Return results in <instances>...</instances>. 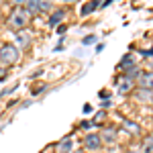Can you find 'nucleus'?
<instances>
[{
	"label": "nucleus",
	"mask_w": 153,
	"mask_h": 153,
	"mask_svg": "<svg viewBox=\"0 0 153 153\" xmlns=\"http://www.w3.org/2000/svg\"><path fill=\"white\" fill-rule=\"evenodd\" d=\"M0 61L4 63H16L19 61V49L10 45V43H4L0 47Z\"/></svg>",
	"instance_id": "obj_2"
},
{
	"label": "nucleus",
	"mask_w": 153,
	"mask_h": 153,
	"mask_svg": "<svg viewBox=\"0 0 153 153\" xmlns=\"http://www.w3.org/2000/svg\"><path fill=\"white\" fill-rule=\"evenodd\" d=\"M63 2H80V0H63Z\"/></svg>",
	"instance_id": "obj_22"
},
{
	"label": "nucleus",
	"mask_w": 153,
	"mask_h": 153,
	"mask_svg": "<svg viewBox=\"0 0 153 153\" xmlns=\"http://www.w3.org/2000/svg\"><path fill=\"white\" fill-rule=\"evenodd\" d=\"M4 78H6V71H4L2 68H0V80H4Z\"/></svg>",
	"instance_id": "obj_20"
},
{
	"label": "nucleus",
	"mask_w": 153,
	"mask_h": 153,
	"mask_svg": "<svg viewBox=\"0 0 153 153\" xmlns=\"http://www.w3.org/2000/svg\"><path fill=\"white\" fill-rule=\"evenodd\" d=\"M125 76H127V78H131V80H135V78L139 80V76H141V70L135 65V68H131L129 71H125Z\"/></svg>",
	"instance_id": "obj_14"
},
{
	"label": "nucleus",
	"mask_w": 153,
	"mask_h": 153,
	"mask_svg": "<svg viewBox=\"0 0 153 153\" xmlns=\"http://www.w3.org/2000/svg\"><path fill=\"white\" fill-rule=\"evenodd\" d=\"M16 43H19V45H23V47H27V45L31 43V37L27 35L25 31H21V33H16Z\"/></svg>",
	"instance_id": "obj_12"
},
{
	"label": "nucleus",
	"mask_w": 153,
	"mask_h": 153,
	"mask_svg": "<svg viewBox=\"0 0 153 153\" xmlns=\"http://www.w3.org/2000/svg\"><path fill=\"white\" fill-rule=\"evenodd\" d=\"M27 23H29V14H27V10H25V8H16V10H14L10 16H8V21H6V25L10 27L14 33H21V31H25Z\"/></svg>",
	"instance_id": "obj_1"
},
{
	"label": "nucleus",
	"mask_w": 153,
	"mask_h": 153,
	"mask_svg": "<svg viewBox=\"0 0 153 153\" xmlns=\"http://www.w3.org/2000/svg\"><path fill=\"white\" fill-rule=\"evenodd\" d=\"M14 6H19V8H25V4H27V0H10Z\"/></svg>",
	"instance_id": "obj_17"
},
{
	"label": "nucleus",
	"mask_w": 153,
	"mask_h": 153,
	"mask_svg": "<svg viewBox=\"0 0 153 153\" xmlns=\"http://www.w3.org/2000/svg\"><path fill=\"white\" fill-rule=\"evenodd\" d=\"M143 153H153V137H147L143 143Z\"/></svg>",
	"instance_id": "obj_15"
},
{
	"label": "nucleus",
	"mask_w": 153,
	"mask_h": 153,
	"mask_svg": "<svg viewBox=\"0 0 153 153\" xmlns=\"http://www.w3.org/2000/svg\"><path fill=\"white\" fill-rule=\"evenodd\" d=\"M133 86H135V80H131V78H127V76H123V78H118V80H117L118 94H129L131 90H133Z\"/></svg>",
	"instance_id": "obj_5"
},
{
	"label": "nucleus",
	"mask_w": 153,
	"mask_h": 153,
	"mask_svg": "<svg viewBox=\"0 0 153 153\" xmlns=\"http://www.w3.org/2000/svg\"><path fill=\"white\" fill-rule=\"evenodd\" d=\"M2 2H4V0H0V4H2Z\"/></svg>",
	"instance_id": "obj_24"
},
{
	"label": "nucleus",
	"mask_w": 153,
	"mask_h": 153,
	"mask_svg": "<svg viewBox=\"0 0 153 153\" xmlns=\"http://www.w3.org/2000/svg\"><path fill=\"white\" fill-rule=\"evenodd\" d=\"M63 19H65V10H63V8H59V10H55L51 16H49V25H51V27H55V25H59Z\"/></svg>",
	"instance_id": "obj_9"
},
{
	"label": "nucleus",
	"mask_w": 153,
	"mask_h": 153,
	"mask_svg": "<svg viewBox=\"0 0 153 153\" xmlns=\"http://www.w3.org/2000/svg\"><path fill=\"white\" fill-rule=\"evenodd\" d=\"M51 10V0H39V12Z\"/></svg>",
	"instance_id": "obj_16"
},
{
	"label": "nucleus",
	"mask_w": 153,
	"mask_h": 153,
	"mask_svg": "<svg viewBox=\"0 0 153 153\" xmlns=\"http://www.w3.org/2000/svg\"><path fill=\"white\" fill-rule=\"evenodd\" d=\"M82 143H84V149H88V151L102 149V137H100V133H88Z\"/></svg>",
	"instance_id": "obj_3"
},
{
	"label": "nucleus",
	"mask_w": 153,
	"mask_h": 153,
	"mask_svg": "<svg viewBox=\"0 0 153 153\" xmlns=\"http://www.w3.org/2000/svg\"><path fill=\"white\" fill-rule=\"evenodd\" d=\"M137 65V61H135V57L131 55V53H127L125 57H123V61H120V70L123 71H129L131 68H135Z\"/></svg>",
	"instance_id": "obj_8"
},
{
	"label": "nucleus",
	"mask_w": 153,
	"mask_h": 153,
	"mask_svg": "<svg viewBox=\"0 0 153 153\" xmlns=\"http://www.w3.org/2000/svg\"><path fill=\"white\" fill-rule=\"evenodd\" d=\"M125 125L129 127V131H131V133H139V127H137V125H133V123H125Z\"/></svg>",
	"instance_id": "obj_18"
},
{
	"label": "nucleus",
	"mask_w": 153,
	"mask_h": 153,
	"mask_svg": "<svg viewBox=\"0 0 153 153\" xmlns=\"http://www.w3.org/2000/svg\"><path fill=\"white\" fill-rule=\"evenodd\" d=\"M25 10H27V14H37L39 12V0H27Z\"/></svg>",
	"instance_id": "obj_10"
},
{
	"label": "nucleus",
	"mask_w": 153,
	"mask_h": 153,
	"mask_svg": "<svg viewBox=\"0 0 153 153\" xmlns=\"http://www.w3.org/2000/svg\"><path fill=\"white\" fill-rule=\"evenodd\" d=\"M137 84H139L141 90H149V92H153V71H141Z\"/></svg>",
	"instance_id": "obj_4"
},
{
	"label": "nucleus",
	"mask_w": 153,
	"mask_h": 153,
	"mask_svg": "<svg viewBox=\"0 0 153 153\" xmlns=\"http://www.w3.org/2000/svg\"><path fill=\"white\" fill-rule=\"evenodd\" d=\"M98 4H100V0H90L88 4H84V6H82V14L86 16V14H90V12H94Z\"/></svg>",
	"instance_id": "obj_11"
},
{
	"label": "nucleus",
	"mask_w": 153,
	"mask_h": 153,
	"mask_svg": "<svg viewBox=\"0 0 153 153\" xmlns=\"http://www.w3.org/2000/svg\"><path fill=\"white\" fill-rule=\"evenodd\" d=\"M55 151L57 153H71L74 151V139H71V137H65L63 141H59V145L55 147Z\"/></svg>",
	"instance_id": "obj_7"
},
{
	"label": "nucleus",
	"mask_w": 153,
	"mask_h": 153,
	"mask_svg": "<svg viewBox=\"0 0 153 153\" xmlns=\"http://www.w3.org/2000/svg\"><path fill=\"white\" fill-rule=\"evenodd\" d=\"M127 153H143V151H137V149H131V151H127Z\"/></svg>",
	"instance_id": "obj_21"
},
{
	"label": "nucleus",
	"mask_w": 153,
	"mask_h": 153,
	"mask_svg": "<svg viewBox=\"0 0 153 153\" xmlns=\"http://www.w3.org/2000/svg\"><path fill=\"white\" fill-rule=\"evenodd\" d=\"M137 98H139V100H143V102H149V100H153V94L149 92V90H141V88H139Z\"/></svg>",
	"instance_id": "obj_13"
},
{
	"label": "nucleus",
	"mask_w": 153,
	"mask_h": 153,
	"mask_svg": "<svg viewBox=\"0 0 153 153\" xmlns=\"http://www.w3.org/2000/svg\"><path fill=\"white\" fill-rule=\"evenodd\" d=\"M100 137H102V145H114L117 143V137H118V131L108 127V129H104L100 133Z\"/></svg>",
	"instance_id": "obj_6"
},
{
	"label": "nucleus",
	"mask_w": 153,
	"mask_h": 153,
	"mask_svg": "<svg viewBox=\"0 0 153 153\" xmlns=\"http://www.w3.org/2000/svg\"><path fill=\"white\" fill-rule=\"evenodd\" d=\"M71 153H84V151H71Z\"/></svg>",
	"instance_id": "obj_23"
},
{
	"label": "nucleus",
	"mask_w": 153,
	"mask_h": 153,
	"mask_svg": "<svg viewBox=\"0 0 153 153\" xmlns=\"http://www.w3.org/2000/svg\"><path fill=\"white\" fill-rule=\"evenodd\" d=\"M84 112H86V114H88V112H92V106L86 104V106H84Z\"/></svg>",
	"instance_id": "obj_19"
}]
</instances>
